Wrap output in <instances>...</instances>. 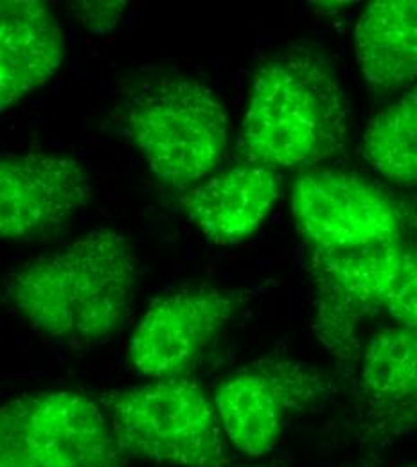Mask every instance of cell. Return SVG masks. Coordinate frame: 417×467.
<instances>
[{
    "label": "cell",
    "mask_w": 417,
    "mask_h": 467,
    "mask_svg": "<svg viewBox=\"0 0 417 467\" xmlns=\"http://www.w3.org/2000/svg\"><path fill=\"white\" fill-rule=\"evenodd\" d=\"M72 18L98 35L110 33L120 22L126 2H72Z\"/></svg>",
    "instance_id": "16"
},
{
    "label": "cell",
    "mask_w": 417,
    "mask_h": 467,
    "mask_svg": "<svg viewBox=\"0 0 417 467\" xmlns=\"http://www.w3.org/2000/svg\"><path fill=\"white\" fill-rule=\"evenodd\" d=\"M277 198V173L246 164L183 191L179 203L209 241L236 244L257 233Z\"/></svg>",
    "instance_id": "12"
},
{
    "label": "cell",
    "mask_w": 417,
    "mask_h": 467,
    "mask_svg": "<svg viewBox=\"0 0 417 467\" xmlns=\"http://www.w3.org/2000/svg\"><path fill=\"white\" fill-rule=\"evenodd\" d=\"M124 459L164 467H225L229 439L216 405L194 381L173 378L101 396Z\"/></svg>",
    "instance_id": "4"
},
{
    "label": "cell",
    "mask_w": 417,
    "mask_h": 467,
    "mask_svg": "<svg viewBox=\"0 0 417 467\" xmlns=\"http://www.w3.org/2000/svg\"><path fill=\"white\" fill-rule=\"evenodd\" d=\"M137 288L139 259L131 241L118 231L96 229L5 275L2 300L46 337L99 342L120 331Z\"/></svg>",
    "instance_id": "1"
},
{
    "label": "cell",
    "mask_w": 417,
    "mask_h": 467,
    "mask_svg": "<svg viewBox=\"0 0 417 467\" xmlns=\"http://www.w3.org/2000/svg\"><path fill=\"white\" fill-rule=\"evenodd\" d=\"M107 413L83 394L55 390L0 410V467H122Z\"/></svg>",
    "instance_id": "6"
},
{
    "label": "cell",
    "mask_w": 417,
    "mask_h": 467,
    "mask_svg": "<svg viewBox=\"0 0 417 467\" xmlns=\"http://www.w3.org/2000/svg\"><path fill=\"white\" fill-rule=\"evenodd\" d=\"M313 331L333 356L355 354L361 324L385 313L417 331V243L313 252Z\"/></svg>",
    "instance_id": "3"
},
{
    "label": "cell",
    "mask_w": 417,
    "mask_h": 467,
    "mask_svg": "<svg viewBox=\"0 0 417 467\" xmlns=\"http://www.w3.org/2000/svg\"><path fill=\"white\" fill-rule=\"evenodd\" d=\"M63 59L55 13L38 0L0 4V107H13L47 83Z\"/></svg>",
    "instance_id": "13"
},
{
    "label": "cell",
    "mask_w": 417,
    "mask_h": 467,
    "mask_svg": "<svg viewBox=\"0 0 417 467\" xmlns=\"http://www.w3.org/2000/svg\"><path fill=\"white\" fill-rule=\"evenodd\" d=\"M252 296L250 290L187 285L157 298L130 338V365L150 379L180 378Z\"/></svg>",
    "instance_id": "9"
},
{
    "label": "cell",
    "mask_w": 417,
    "mask_h": 467,
    "mask_svg": "<svg viewBox=\"0 0 417 467\" xmlns=\"http://www.w3.org/2000/svg\"><path fill=\"white\" fill-rule=\"evenodd\" d=\"M85 168L67 157L27 153L0 162V235L5 241L51 239L90 203Z\"/></svg>",
    "instance_id": "10"
},
{
    "label": "cell",
    "mask_w": 417,
    "mask_h": 467,
    "mask_svg": "<svg viewBox=\"0 0 417 467\" xmlns=\"http://www.w3.org/2000/svg\"><path fill=\"white\" fill-rule=\"evenodd\" d=\"M357 59L372 90L392 92L417 79V0L370 2L355 29Z\"/></svg>",
    "instance_id": "14"
},
{
    "label": "cell",
    "mask_w": 417,
    "mask_h": 467,
    "mask_svg": "<svg viewBox=\"0 0 417 467\" xmlns=\"http://www.w3.org/2000/svg\"><path fill=\"white\" fill-rule=\"evenodd\" d=\"M126 126L151 173L182 191L211 175L227 151V112L193 78L162 76L144 85L131 96Z\"/></svg>",
    "instance_id": "5"
},
{
    "label": "cell",
    "mask_w": 417,
    "mask_h": 467,
    "mask_svg": "<svg viewBox=\"0 0 417 467\" xmlns=\"http://www.w3.org/2000/svg\"><path fill=\"white\" fill-rule=\"evenodd\" d=\"M361 151L383 178L417 185V83L370 119Z\"/></svg>",
    "instance_id": "15"
},
{
    "label": "cell",
    "mask_w": 417,
    "mask_h": 467,
    "mask_svg": "<svg viewBox=\"0 0 417 467\" xmlns=\"http://www.w3.org/2000/svg\"><path fill=\"white\" fill-rule=\"evenodd\" d=\"M298 233L315 250L351 252L405 241V211L378 183L339 170L300 176L292 191Z\"/></svg>",
    "instance_id": "8"
},
{
    "label": "cell",
    "mask_w": 417,
    "mask_h": 467,
    "mask_svg": "<svg viewBox=\"0 0 417 467\" xmlns=\"http://www.w3.org/2000/svg\"><path fill=\"white\" fill-rule=\"evenodd\" d=\"M331 381L317 367L288 358H261L227 376L214 405L229 442L248 457L270 453L287 424L318 405Z\"/></svg>",
    "instance_id": "7"
},
{
    "label": "cell",
    "mask_w": 417,
    "mask_h": 467,
    "mask_svg": "<svg viewBox=\"0 0 417 467\" xmlns=\"http://www.w3.org/2000/svg\"><path fill=\"white\" fill-rule=\"evenodd\" d=\"M365 441L383 448L417 430V331L400 324L374 333L358 356Z\"/></svg>",
    "instance_id": "11"
},
{
    "label": "cell",
    "mask_w": 417,
    "mask_h": 467,
    "mask_svg": "<svg viewBox=\"0 0 417 467\" xmlns=\"http://www.w3.org/2000/svg\"><path fill=\"white\" fill-rule=\"evenodd\" d=\"M349 137V103L331 67L296 49L254 74L239 144L252 166L292 170L340 153Z\"/></svg>",
    "instance_id": "2"
},
{
    "label": "cell",
    "mask_w": 417,
    "mask_h": 467,
    "mask_svg": "<svg viewBox=\"0 0 417 467\" xmlns=\"http://www.w3.org/2000/svg\"><path fill=\"white\" fill-rule=\"evenodd\" d=\"M407 467H417V466H407Z\"/></svg>",
    "instance_id": "17"
}]
</instances>
